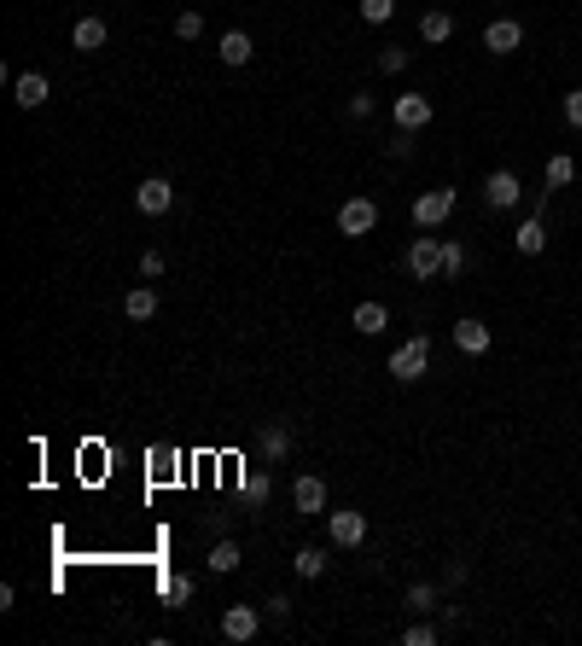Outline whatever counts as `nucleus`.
Here are the masks:
<instances>
[{"instance_id":"27","label":"nucleus","mask_w":582,"mask_h":646,"mask_svg":"<svg viewBox=\"0 0 582 646\" xmlns=\"http://www.w3.org/2000/svg\"><path fill=\"white\" fill-rule=\"evenodd\" d=\"M239 495L250 501V507H262V501H269V478H262V471H245V483H239Z\"/></svg>"},{"instance_id":"33","label":"nucleus","mask_w":582,"mask_h":646,"mask_svg":"<svg viewBox=\"0 0 582 646\" xmlns=\"http://www.w3.org/2000/svg\"><path fill=\"white\" fill-rule=\"evenodd\" d=\"M565 122H571V129H582V88L565 93Z\"/></svg>"},{"instance_id":"16","label":"nucleus","mask_w":582,"mask_h":646,"mask_svg":"<svg viewBox=\"0 0 582 646\" xmlns=\"http://www.w3.org/2000/svg\"><path fill=\"white\" fill-rule=\"evenodd\" d=\"M513 245L524 250V257H542V250H547V222H542V216H530V222H518Z\"/></svg>"},{"instance_id":"9","label":"nucleus","mask_w":582,"mask_h":646,"mask_svg":"<svg viewBox=\"0 0 582 646\" xmlns=\"http://www.w3.org/2000/svg\"><path fill=\"white\" fill-rule=\"evenodd\" d=\"M169 204H175V186H169L164 175H152V181L134 186V210H140V216H164Z\"/></svg>"},{"instance_id":"5","label":"nucleus","mask_w":582,"mask_h":646,"mask_svg":"<svg viewBox=\"0 0 582 646\" xmlns=\"http://www.w3.org/2000/svg\"><path fill=\"white\" fill-rule=\"evenodd\" d=\"M326 535H333V547H361V542H367V513H361V507L326 513Z\"/></svg>"},{"instance_id":"6","label":"nucleus","mask_w":582,"mask_h":646,"mask_svg":"<svg viewBox=\"0 0 582 646\" xmlns=\"http://www.w3.org/2000/svg\"><path fill=\"white\" fill-rule=\"evenodd\" d=\"M518 198H524V181H518L513 169H495V175L483 181V204H490V210H518Z\"/></svg>"},{"instance_id":"8","label":"nucleus","mask_w":582,"mask_h":646,"mask_svg":"<svg viewBox=\"0 0 582 646\" xmlns=\"http://www.w3.org/2000/svg\"><path fill=\"white\" fill-rule=\"evenodd\" d=\"M257 629H262V611L257 606H228L222 611V641L245 646V641H257Z\"/></svg>"},{"instance_id":"28","label":"nucleus","mask_w":582,"mask_h":646,"mask_svg":"<svg viewBox=\"0 0 582 646\" xmlns=\"http://www.w3.org/2000/svg\"><path fill=\"white\" fill-rule=\"evenodd\" d=\"M175 36L181 41H198L204 36V12H175Z\"/></svg>"},{"instance_id":"22","label":"nucleus","mask_w":582,"mask_h":646,"mask_svg":"<svg viewBox=\"0 0 582 646\" xmlns=\"http://www.w3.org/2000/svg\"><path fill=\"white\" fill-rule=\"evenodd\" d=\"M291 571L303 577V582H314V577H326V554H321V547H303V554L291 559Z\"/></svg>"},{"instance_id":"13","label":"nucleus","mask_w":582,"mask_h":646,"mask_svg":"<svg viewBox=\"0 0 582 646\" xmlns=\"http://www.w3.org/2000/svg\"><path fill=\"white\" fill-rule=\"evenodd\" d=\"M350 326H355L361 338H379L385 326H390V309H385V303H373V297H367V303H355V314H350Z\"/></svg>"},{"instance_id":"1","label":"nucleus","mask_w":582,"mask_h":646,"mask_svg":"<svg viewBox=\"0 0 582 646\" xmlns=\"http://www.w3.org/2000/svg\"><path fill=\"white\" fill-rule=\"evenodd\" d=\"M426 367H431V338H426V333H414L407 344H397V350H390V373H397L402 385L426 379Z\"/></svg>"},{"instance_id":"20","label":"nucleus","mask_w":582,"mask_h":646,"mask_svg":"<svg viewBox=\"0 0 582 646\" xmlns=\"http://www.w3.org/2000/svg\"><path fill=\"white\" fill-rule=\"evenodd\" d=\"M286 454H291V431H286V425H269V431H262V461H286Z\"/></svg>"},{"instance_id":"19","label":"nucleus","mask_w":582,"mask_h":646,"mask_svg":"<svg viewBox=\"0 0 582 646\" xmlns=\"http://www.w3.org/2000/svg\"><path fill=\"white\" fill-rule=\"evenodd\" d=\"M122 314H129V321H152V314H157V291L152 286H134L129 297H122Z\"/></svg>"},{"instance_id":"23","label":"nucleus","mask_w":582,"mask_h":646,"mask_svg":"<svg viewBox=\"0 0 582 646\" xmlns=\"http://www.w3.org/2000/svg\"><path fill=\"white\" fill-rule=\"evenodd\" d=\"M571 181H577V164L565 152H554L547 157V186H571Z\"/></svg>"},{"instance_id":"18","label":"nucleus","mask_w":582,"mask_h":646,"mask_svg":"<svg viewBox=\"0 0 582 646\" xmlns=\"http://www.w3.org/2000/svg\"><path fill=\"white\" fill-rule=\"evenodd\" d=\"M250 53H257V41L245 29H228L222 36V65H250Z\"/></svg>"},{"instance_id":"35","label":"nucleus","mask_w":582,"mask_h":646,"mask_svg":"<svg viewBox=\"0 0 582 646\" xmlns=\"http://www.w3.org/2000/svg\"><path fill=\"white\" fill-rule=\"evenodd\" d=\"M269 618H291V594H274V600H269Z\"/></svg>"},{"instance_id":"17","label":"nucleus","mask_w":582,"mask_h":646,"mask_svg":"<svg viewBox=\"0 0 582 646\" xmlns=\"http://www.w3.org/2000/svg\"><path fill=\"white\" fill-rule=\"evenodd\" d=\"M204 565H210L216 577H228V571H239V565H245V554H239V542H228V535H222V542L210 547V559H204Z\"/></svg>"},{"instance_id":"31","label":"nucleus","mask_w":582,"mask_h":646,"mask_svg":"<svg viewBox=\"0 0 582 646\" xmlns=\"http://www.w3.org/2000/svg\"><path fill=\"white\" fill-rule=\"evenodd\" d=\"M460 268H466V250L454 245V239H443V274L454 280V274H460Z\"/></svg>"},{"instance_id":"4","label":"nucleus","mask_w":582,"mask_h":646,"mask_svg":"<svg viewBox=\"0 0 582 646\" xmlns=\"http://www.w3.org/2000/svg\"><path fill=\"white\" fill-rule=\"evenodd\" d=\"M373 228H379V204L373 198H344V210H338L344 239H361V233H373Z\"/></svg>"},{"instance_id":"24","label":"nucleus","mask_w":582,"mask_h":646,"mask_svg":"<svg viewBox=\"0 0 582 646\" xmlns=\"http://www.w3.org/2000/svg\"><path fill=\"white\" fill-rule=\"evenodd\" d=\"M164 600H169V606H186V600H193V577H186V571L164 577Z\"/></svg>"},{"instance_id":"2","label":"nucleus","mask_w":582,"mask_h":646,"mask_svg":"<svg viewBox=\"0 0 582 646\" xmlns=\"http://www.w3.org/2000/svg\"><path fill=\"white\" fill-rule=\"evenodd\" d=\"M407 274H414V280H437V274H443V239H437V233H419V239L407 245Z\"/></svg>"},{"instance_id":"34","label":"nucleus","mask_w":582,"mask_h":646,"mask_svg":"<svg viewBox=\"0 0 582 646\" xmlns=\"http://www.w3.org/2000/svg\"><path fill=\"white\" fill-rule=\"evenodd\" d=\"M350 117H361V122L373 117V93H355V100H350Z\"/></svg>"},{"instance_id":"10","label":"nucleus","mask_w":582,"mask_h":646,"mask_svg":"<svg viewBox=\"0 0 582 646\" xmlns=\"http://www.w3.org/2000/svg\"><path fill=\"white\" fill-rule=\"evenodd\" d=\"M291 507L303 513V518H314V513H326V483L314 478V471H303V478L291 483Z\"/></svg>"},{"instance_id":"12","label":"nucleus","mask_w":582,"mask_h":646,"mask_svg":"<svg viewBox=\"0 0 582 646\" xmlns=\"http://www.w3.org/2000/svg\"><path fill=\"white\" fill-rule=\"evenodd\" d=\"M47 93H53V88H47V76H41V70H29V76H12V100H18L24 111H36V105H47Z\"/></svg>"},{"instance_id":"14","label":"nucleus","mask_w":582,"mask_h":646,"mask_svg":"<svg viewBox=\"0 0 582 646\" xmlns=\"http://www.w3.org/2000/svg\"><path fill=\"white\" fill-rule=\"evenodd\" d=\"M454 350L483 355V350H490V326H483V321H471V314H466V321H454Z\"/></svg>"},{"instance_id":"25","label":"nucleus","mask_w":582,"mask_h":646,"mask_svg":"<svg viewBox=\"0 0 582 646\" xmlns=\"http://www.w3.org/2000/svg\"><path fill=\"white\" fill-rule=\"evenodd\" d=\"M407 611H437V582H414L407 588Z\"/></svg>"},{"instance_id":"3","label":"nucleus","mask_w":582,"mask_h":646,"mask_svg":"<svg viewBox=\"0 0 582 646\" xmlns=\"http://www.w3.org/2000/svg\"><path fill=\"white\" fill-rule=\"evenodd\" d=\"M449 210H454V186H431V193H419L414 198V222L426 228V233H437L449 222Z\"/></svg>"},{"instance_id":"30","label":"nucleus","mask_w":582,"mask_h":646,"mask_svg":"<svg viewBox=\"0 0 582 646\" xmlns=\"http://www.w3.org/2000/svg\"><path fill=\"white\" fill-rule=\"evenodd\" d=\"M402 641H407V646H437V629H431V623H407Z\"/></svg>"},{"instance_id":"15","label":"nucleus","mask_w":582,"mask_h":646,"mask_svg":"<svg viewBox=\"0 0 582 646\" xmlns=\"http://www.w3.org/2000/svg\"><path fill=\"white\" fill-rule=\"evenodd\" d=\"M105 36H111V29H105V18H76V29H70V47H76V53H100V47H105Z\"/></svg>"},{"instance_id":"32","label":"nucleus","mask_w":582,"mask_h":646,"mask_svg":"<svg viewBox=\"0 0 582 646\" xmlns=\"http://www.w3.org/2000/svg\"><path fill=\"white\" fill-rule=\"evenodd\" d=\"M164 250H146V257H140V280H157V274H164Z\"/></svg>"},{"instance_id":"7","label":"nucleus","mask_w":582,"mask_h":646,"mask_svg":"<svg viewBox=\"0 0 582 646\" xmlns=\"http://www.w3.org/2000/svg\"><path fill=\"white\" fill-rule=\"evenodd\" d=\"M390 117H397V129H402V134H419V129L431 122V100H426V93H397Z\"/></svg>"},{"instance_id":"11","label":"nucleus","mask_w":582,"mask_h":646,"mask_svg":"<svg viewBox=\"0 0 582 646\" xmlns=\"http://www.w3.org/2000/svg\"><path fill=\"white\" fill-rule=\"evenodd\" d=\"M518 41H524V24H518V18H495L490 29H483V47H490L495 58H507V53H518Z\"/></svg>"},{"instance_id":"21","label":"nucleus","mask_w":582,"mask_h":646,"mask_svg":"<svg viewBox=\"0 0 582 646\" xmlns=\"http://www.w3.org/2000/svg\"><path fill=\"white\" fill-rule=\"evenodd\" d=\"M419 36H426L431 47L449 41V36H454V18H449V12H426V18H419Z\"/></svg>"},{"instance_id":"29","label":"nucleus","mask_w":582,"mask_h":646,"mask_svg":"<svg viewBox=\"0 0 582 646\" xmlns=\"http://www.w3.org/2000/svg\"><path fill=\"white\" fill-rule=\"evenodd\" d=\"M379 70H385V76H402V70H407V47H385V53H379Z\"/></svg>"},{"instance_id":"26","label":"nucleus","mask_w":582,"mask_h":646,"mask_svg":"<svg viewBox=\"0 0 582 646\" xmlns=\"http://www.w3.org/2000/svg\"><path fill=\"white\" fill-rule=\"evenodd\" d=\"M397 18V0H361V24H390Z\"/></svg>"}]
</instances>
